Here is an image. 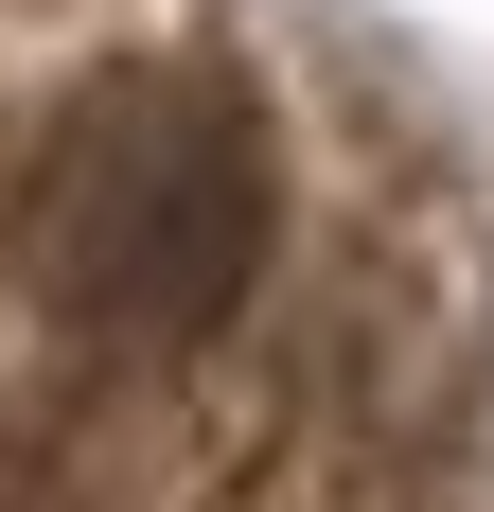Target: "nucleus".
<instances>
[{"instance_id":"1","label":"nucleus","mask_w":494,"mask_h":512,"mask_svg":"<svg viewBox=\"0 0 494 512\" xmlns=\"http://www.w3.org/2000/svg\"><path fill=\"white\" fill-rule=\"evenodd\" d=\"M265 248H283V159L195 71L106 89L36 177V283L106 336H212L265 283Z\"/></svg>"}]
</instances>
